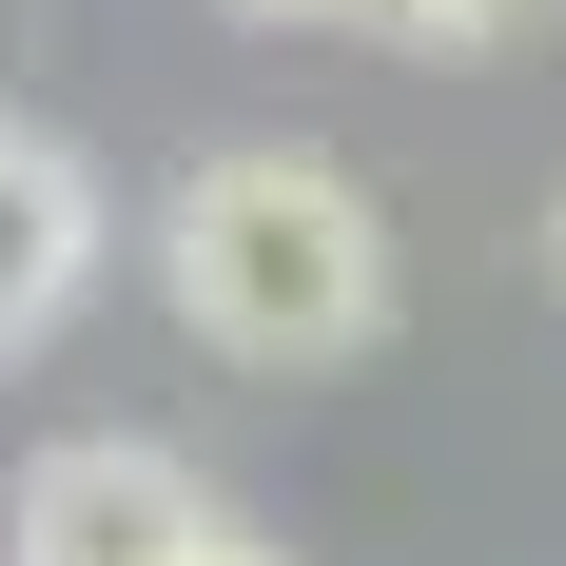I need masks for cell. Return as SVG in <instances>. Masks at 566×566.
Returning a JSON list of instances; mask_svg holds the SVG:
<instances>
[{
	"label": "cell",
	"instance_id": "obj_1",
	"mask_svg": "<svg viewBox=\"0 0 566 566\" xmlns=\"http://www.w3.org/2000/svg\"><path fill=\"white\" fill-rule=\"evenodd\" d=\"M157 293L234 371H352L391 333V216H371V176L293 157V137H234L157 196Z\"/></svg>",
	"mask_w": 566,
	"mask_h": 566
},
{
	"label": "cell",
	"instance_id": "obj_7",
	"mask_svg": "<svg viewBox=\"0 0 566 566\" xmlns=\"http://www.w3.org/2000/svg\"><path fill=\"white\" fill-rule=\"evenodd\" d=\"M547 274H566V196H547Z\"/></svg>",
	"mask_w": 566,
	"mask_h": 566
},
{
	"label": "cell",
	"instance_id": "obj_3",
	"mask_svg": "<svg viewBox=\"0 0 566 566\" xmlns=\"http://www.w3.org/2000/svg\"><path fill=\"white\" fill-rule=\"evenodd\" d=\"M98 274H117V176L78 137H20L0 117V352H40Z\"/></svg>",
	"mask_w": 566,
	"mask_h": 566
},
{
	"label": "cell",
	"instance_id": "obj_6",
	"mask_svg": "<svg viewBox=\"0 0 566 566\" xmlns=\"http://www.w3.org/2000/svg\"><path fill=\"white\" fill-rule=\"evenodd\" d=\"M196 566H274V547H254V527H216V547H196Z\"/></svg>",
	"mask_w": 566,
	"mask_h": 566
},
{
	"label": "cell",
	"instance_id": "obj_2",
	"mask_svg": "<svg viewBox=\"0 0 566 566\" xmlns=\"http://www.w3.org/2000/svg\"><path fill=\"white\" fill-rule=\"evenodd\" d=\"M216 469L157 450V430H59V450H20V489H0V566H196L216 547Z\"/></svg>",
	"mask_w": 566,
	"mask_h": 566
},
{
	"label": "cell",
	"instance_id": "obj_4",
	"mask_svg": "<svg viewBox=\"0 0 566 566\" xmlns=\"http://www.w3.org/2000/svg\"><path fill=\"white\" fill-rule=\"evenodd\" d=\"M391 40H430V59H509V40H547L566 0H371Z\"/></svg>",
	"mask_w": 566,
	"mask_h": 566
},
{
	"label": "cell",
	"instance_id": "obj_5",
	"mask_svg": "<svg viewBox=\"0 0 566 566\" xmlns=\"http://www.w3.org/2000/svg\"><path fill=\"white\" fill-rule=\"evenodd\" d=\"M216 20H254V40H313V20H371V0H216Z\"/></svg>",
	"mask_w": 566,
	"mask_h": 566
}]
</instances>
